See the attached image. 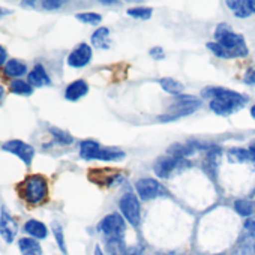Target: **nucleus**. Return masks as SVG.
Masks as SVG:
<instances>
[{
  "label": "nucleus",
  "instance_id": "obj_20",
  "mask_svg": "<svg viewBox=\"0 0 255 255\" xmlns=\"http://www.w3.org/2000/svg\"><path fill=\"white\" fill-rule=\"evenodd\" d=\"M159 84L161 87L164 89V92L173 95V96H182L183 95V90H185V86L174 80V78H170V77H165V78H161L159 80Z\"/></svg>",
  "mask_w": 255,
  "mask_h": 255
},
{
  "label": "nucleus",
  "instance_id": "obj_14",
  "mask_svg": "<svg viewBox=\"0 0 255 255\" xmlns=\"http://www.w3.org/2000/svg\"><path fill=\"white\" fill-rule=\"evenodd\" d=\"M89 92V84L86 83V80L80 78L72 81L71 84H68V87L65 89V99L75 102L78 99H81L83 96H86Z\"/></svg>",
  "mask_w": 255,
  "mask_h": 255
},
{
  "label": "nucleus",
  "instance_id": "obj_18",
  "mask_svg": "<svg viewBox=\"0 0 255 255\" xmlns=\"http://www.w3.org/2000/svg\"><path fill=\"white\" fill-rule=\"evenodd\" d=\"M101 149L99 143L95 140H83L80 143V156L86 161H93L95 155Z\"/></svg>",
  "mask_w": 255,
  "mask_h": 255
},
{
  "label": "nucleus",
  "instance_id": "obj_32",
  "mask_svg": "<svg viewBox=\"0 0 255 255\" xmlns=\"http://www.w3.org/2000/svg\"><path fill=\"white\" fill-rule=\"evenodd\" d=\"M243 83L248 84V86H255V65H251L245 75H243Z\"/></svg>",
  "mask_w": 255,
  "mask_h": 255
},
{
  "label": "nucleus",
  "instance_id": "obj_7",
  "mask_svg": "<svg viewBox=\"0 0 255 255\" xmlns=\"http://www.w3.org/2000/svg\"><path fill=\"white\" fill-rule=\"evenodd\" d=\"M135 189H137L138 197L143 201H150L153 198L168 195V192L165 191L164 185L159 183L156 179H152V177H143V179H140L135 183Z\"/></svg>",
  "mask_w": 255,
  "mask_h": 255
},
{
  "label": "nucleus",
  "instance_id": "obj_40",
  "mask_svg": "<svg viewBox=\"0 0 255 255\" xmlns=\"http://www.w3.org/2000/svg\"><path fill=\"white\" fill-rule=\"evenodd\" d=\"M9 14H12V11H9V9H5V8L0 6V18L5 17V15H9Z\"/></svg>",
  "mask_w": 255,
  "mask_h": 255
},
{
  "label": "nucleus",
  "instance_id": "obj_1",
  "mask_svg": "<svg viewBox=\"0 0 255 255\" xmlns=\"http://www.w3.org/2000/svg\"><path fill=\"white\" fill-rule=\"evenodd\" d=\"M203 96L210 99V110L218 116H230L239 108H242L248 101L245 95L224 87L203 89Z\"/></svg>",
  "mask_w": 255,
  "mask_h": 255
},
{
  "label": "nucleus",
  "instance_id": "obj_3",
  "mask_svg": "<svg viewBox=\"0 0 255 255\" xmlns=\"http://www.w3.org/2000/svg\"><path fill=\"white\" fill-rule=\"evenodd\" d=\"M215 39L219 45L224 47V50L228 54V59L246 57L248 56V47H246L245 38L240 33L233 32L228 24L222 23L216 27Z\"/></svg>",
  "mask_w": 255,
  "mask_h": 255
},
{
  "label": "nucleus",
  "instance_id": "obj_33",
  "mask_svg": "<svg viewBox=\"0 0 255 255\" xmlns=\"http://www.w3.org/2000/svg\"><path fill=\"white\" fill-rule=\"evenodd\" d=\"M41 6L47 11H54L60 9L63 6V2H60V0H44V2H41Z\"/></svg>",
  "mask_w": 255,
  "mask_h": 255
},
{
  "label": "nucleus",
  "instance_id": "obj_37",
  "mask_svg": "<svg viewBox=\"0 0 255 255\" xmlns=\"http://www.w3.org/2000/svg\"><path fill=\"white\" fill-rule=\"evenodd\" d=\"M8 62V51L3 45H0V66H5Z\"/></svg>",
  "mask_w": 255,
  "mask_h": 255
},
{
  "label": "nucleus",
  "instance_id": "obj_42",
  "mask_svg": "<svg viewBox=\"0 0 255 255\" xmlns=\"http://www.w3.org/2000/svg\"><path fill=\"white\" fill-rule=\"evenodd\" d=\"M93 255H105L104 252H102V249H101V246H95V252H93Z\"/></svg>",
  "mask_w": 255,
  "mask_h": 255
},
{
  "label": "nucleus",
  "instance_id": "obj_46",
  "mask_svg": "<svg viewBox=\"0 0 255 255\" xmlns=\"http://www.w3.org/2000/svg\"><path fill=\"white\" fill-rule=\"evenodd\" d=\"M251 116L255 119V104H254V105H252V108H251Z\"/></svg>",
  "mask_w": 255,
  "mask_h": 255
},
{
  "label": "nucleus",
  "instance_id": "obj_9",
  "mask_svg": "<svg viewBox=\"0 0 255 255\" xmlns=\"http://www.w3.org/2000/svg\"><path fill=\"white\" fill-rule=\"evenodd\" d=\"M125 228V218L120 213H110L98 224V230L110 239H122Z\"/></svg>",
  "mask_w": 255,
  "mask_h": 255
},
{
  "label": "nucleus",
  "instance_id": "obj_5",
  "mask_svg": "<svg viewBox=\"0 0 255 255\" xmlns=\"http://www.w3.org/2000/svg\"><path fill=\"white\" fill-rule=\"evenodd\" d=\"M119 209L122 212V216L131 225H134V227L140 225L141 206H140V200L135 194L126 192L125 195H122V198L119 201Z\"/></svg>",
  "mask_w": 255,
  "mask_h": 255
},
{
  "label": "nucleus",
  "instance_id": "obj_24",
  "mask_svg": "<svg viewBox=\"0 0 255 255\" xmlns=\"http://www.w3.org/2000/svg\"><path fill=\"white\" fill-rule=\"evenodd\" d=\"M125 158V152L117 150V149H104L101 147L98 153L95 155V159L98 161H105V162H113V161H120Z\"/></svg>",
  "mask_w": 255,
  "mask_h": 255
},
{
  "label": "nucleus",
  "instance_id": "obj_8",
  "mask_svg": "<svg viewBox=\"0 0 255 255\" xmlns=\"http://www.w3.org/2000/svg\"><path fill=\"white\" fill-rule=\"evenodd\" d=\"M2 152H6V153H11L17 158H20L24 165H30L33 158H35V147L32 144H27L24 143L23 140H8L2 144Z\"/></svg>",
  "mask_w": 255,
  "mask_h": 255
},
{
  "label": "nucleus",
  "instance_id": "obj_6",
  "mask_svg": "<svg viewBox=\"0 0 255 255\" xmlns=\"http://www.w3.org/2000/svg\"><path fill=\"white\" fill-rule=\"evenodd\" d=\"M185 167H189V162L186 159L182 158H174V156H165V158H159L155 162L153 171L158 177L161 179H168L171 177L174 173L182 171Z\"/></svg>",
  "mask_w": 255,
  "mask_h": 255
},
{
  "label": "nucleus",
  "instance_id": "obj_31",
  "mask_svg": "<svg viewBox=\"0 0 255 255\" xmlns=\"http://www.w3.org/2000/svg\"><path fill=\"white\" fill-rule=\"evenodd\" d=\"M207 48L216 56V57H221V59H228V54H227V51L224 50V47L222 45H219L218 42H209L207 44Z\"/></svg>",
  "mask_w": 255,
  "mask_h": 255
},
{
  "label": "nucleus",
  "instance_id": "obj_22",
  "mask_svg": "<svg viewBox=\"0 0 255 255\" xmlns=\"http://www.w3.org/2000/svg\"><path fill=\"white\" fill-rule=\"evenodd\" d=\"M168 156H174V158H182L185 159L186 156L195 153L197 150L194 149V146L191 143H186V144H180V143H176L173 144L171 147H168Z\"/></svg>",
  "mask_w": 255,
  "mask_h": 255
},
{
  "label": "nucleus",
  "instance_id": "obj_12",
  "mask_svg": "<svg viewBox=\"0 0 255 255\" xmlns=\"http://www.w3.org/2000/svg\"><path fill=\"white\" fill-rule=\"evenodd\" d=\"M89 179L99 186L108 188V186H113L117 180H120L122 174L116 173L114 170H90Z\"/></svg>",
  "mask_w": 255,
  "mask_h": 255
},
{
  "label": "nucleus",
  "instance_id": "obj_4",
  "mask_svg": "<svg viewBox=\"0 0 255 255\" xmlns=\"http://www.w3.org/2000/svg\"><path fill=\"white\" fill-rule=\"evenodd\" d=\"M200 108V101L197 98H192V96H179L177 102L174 105H171L170 111L162 114L159 117L161 122H171V120H177L180 117H185V116H189L192 114L194 111H197Z\"/></svg>",
  "mask_w": 255,
  "mask_h": 255
},
{
  "label": "nucleus",
  "instance_id": "obj_36",
  "mask_svg": "<svg viewBox=\"0 0 255 255\" xmlns=\"http://www.w3.org/2000/svg\"><path fill=\"white\" fill-rule=\"evenodd\" d=\"M245 230H246L251 236L255 237V219H248V221L245 222Z\"/></svg>",
  "mask_w": 255,
  "mask_h": 255
},
{
  "label": "nucleus",
  "instance_id": "obj_35",
  "mask_svg": "<svg viewBox=\"0 0 255 255\" xmlns=\"http://www.w3.org/2000/svg\"><path fill=\"white\" fill-rule=\"evenodd\" d=\"M149 54L153 57V59H164L165 57V54H164V50H162V47H153L150 51H149Z\"/></svg>",
  "mask_w": 255,
  "mask_h": 255
},
{
  "label": "nucleus",
  "instance_id": "obj_17",
  "mask_svg": "<svg viewBox=\"0 0 255 255\" xmlns=\"http://www.w3.org/2000/svg\"><path fill=\"white\" fill-rule=\"evenodd\" d=\"M18 249L21 255H42V248L33 237H21L18 240Z\"/></svg>",
  "mask_w": 255,
  "mask_h": 255
},
{
  "label": "nucleus",
  "instance_id": "obj_21",
  "mask_svg": "<svg viewBox=\"0 0 255 255\" xmlns=\"http://www.w3.org/2000/svg\"><path fill=\"white\" fill-rule=\"evenodd\" d=\"M228 161L233 164H243L248 161L255 162V158L251 155V152L248 149H242V147H233L228 150Z\"/></svg>",
  "mask_w": 255,
  "mask_h": 255
},
{
  "label": "nucleus",
  "instance_id": "obj_47",
  "mask_svg": "<svg viewBox=\"0 0 255 255\" xmlns=\"http://www.w3.org/2000/svg\"><path fill=\"white\" fill-rule=\"evenodd\" d=\"M125 255H135V254H132V252H126Z\"/></svg>",
  "mask_w": 255,
  "mask_h": 255
},
{
  "label": "nucleus",
  "instance_id": "obj_10",
  "mask_svg": "<svg viewBox=\"0 0 255 255\" xmlns=\"http://www.w3.org/2000/svg\"><path fill=\"white\" fill-rule=\"evenodd\" d=\"M18 234V222L6 206L0 207V236L5 243H12Z\"/></svg>",
  "mask_w": 255,
  "mask_h": 255
},
{
  "label": "nucleus",
  "instance_id": "obj_39",
  "mask_svg": "<svg viewBox=\"0 0 255 255\" xmlns=\"http://www.w3.org/2000/svg\"><path fill=\"white\" fill-rule=\"evenodd\" d=\"M246 5H248L249 11L254 14L255 12V0H246Z\"/></svg>",
  "mask_w": 255,
  "mask_h": 255
},
{
  "label": "nucleus",
  "instance_id": "obj_28",
  "mask_svg": "<svg viewBox=\"0 0 255 255\" xmlns=\"http://www.w3.org/2000/svg\"><path fill=\"white\" fill-rule=\"evenodd\" d=\"M152 14H153L152 8H146V6H137V8L128 9V15L135 20H149Z\"/></svg>",
  "mask_w": 255,
  "mask_h": 255
},
{
  "label": "nucleus",
  "instance_id": "obj_26",
  "mask_svg": "<svg viewBox=\"0 0 255 255\" xmlns=\"http://www.w3.org/2000/svg\"><path fill=\"white\" fill-rule=\"evenodd\" d=\"M219 158H221V152H219V149L213 147V149L207 150V155H206L204 164H206V168H207L212 174H215V170H216V168H218V165H219Z\"/></svg>",
  "mask_w": 255,
  "mask_h": 255
},
{
  "label": "nucleus",
  "instance_id": "obj_11",
  "mask_svg": "<svg viewBox=\"0 0 255 255\" xmlns=\"http://www.w3.org/2000/svg\"><path fill=\"white\" fill-rule=\"evenodd\" d=\"M92 56H93V53H92L90 45L86 42H81L69 53L66 62L71 68L78 69V68H84L86 65H89L92 60Z\"/></svg>",
  "mask_w": 255,
  "mask_h": 255
},
{
  "label": "nucleus",
  "instance_id": "obj_45",
  "mask_svg": "<svg viewBox=\"0 0 255 255\" xmlns=\"http://www.w3.org/2000/svg\"><path fill=\"white\" fill-rule=\"evenodd\" d=\"M3 96H5V89H3V86L0 84V101L3 99Z\"/></svg>",
  "mask_w": 255,
  "mask_h": 255
},
{
  "label": "nucleus",
  "instance_id": "obj_2",
  "mask_svg": "<svg viewBox=\"0 0 255 255\" xmlns=\"http://www.w3.org/2000/svg\"><path fill=\"white\" fill-rule=\"evenodd\" d=\"M17 192L29 206H39L48 201V180L44 174H27L20 183H17Z\"/></svg>",
  "mask_w": 255,
  "mask_h": 255
},
{
  "label": "nucleus",
  "instance_id": "obj_43",
  "mask_svg": "<svg viewBox=\"0 0 255 255\" xmlns=\"http://www.w3.org/2000/svg\"><path fill=\"white\" fill-rule=\"evenodd\" d=\"M36 5V2H21V6H35Z\"/></svg>",
  "mask_w": 255,
  "mask_h": 255
},
{
  "label": "nucleus",
  "instance_id": "obj_16",
  "mask_svg": "<svg viewBox=\"0 0 255 255\" xmlns=\"http://www.w3.org/2000/svg\"><path fill=\"white\" fill-rule=\"evenodd\" d=\"M3 72L6 77L18 80L27 74V65L20 59H9L6 62V65L3 66Z\"/></svg>",
  "mask_w": 255,
  "mask_h": 255
},
{
  "label": "nucleus",
  "instance_id": "obj_27",
  "mask_svg": "<svg viewBox=\"0 0 255 255\" xmlns=\"http://www.w3.org/2000/svg\"><path fill=\"white\" fill-rule=\"evenodd\" d=\"M51 231H53V234H54V239H56L57 246L60 248V251H62L63 254H66L68 251H66V243H65L63 228H62V225H60L57 221H54V222L51 224Z\"/></svg>",
  "mask_w": 255,
  "mask_h": 255
},
{
  "label": "nucleus",
  "instance_id": "obj_15",
  "mask_svg": "<svg viewBox=\"0 0 255 255\" xmlns=\"http://www.w3.org/2000/svg\"><path fill=\"white\" fill-rule=\"evenodd\" d=\"M23 230L26 234H29L30 237L36 239V240H42L47 239L48 236V228L44 222L38 221V219H27L23 225Z\"/></svg>",
  "mask_w": 255,
  "mask_h": 255
},
{
  "label": "nucleus",
  "instance_id": "obj_13",
  "mask_svg": "<svg viewBox=\"0 0 255 255\" xmlns=\"http://www.w3.org/2000/svg\"><path fill=\"white\" fill-rule=\"evenodd\" d=\"M27 81L32 87H44V86H50L51 84V78L47 72V69L44 68V65L36 63L32 71L27 74Z\"/></svg>",
  "mask_w": 255,
  "mask_h": 255
},
{
  "label": "nucleus",
  "instance_id": "obj_19",
  "mask_svg": "<svg viewBox=\"0 0 255 255\" xmlns=\"http://www.w3.org/2000/svg\"><path fill=\"white\" fill-rule=\"evenodd\" d=\"M92 44L101 50L110 48V29H107V27L96 29L92 35Z\"/></svg>",
  "mask_w": 255,
  "mask_h": 255
},
{
  "label": "nucleus",
  "instance_id": "obj_34",
  "mask_svg": "<svg viewBox=\"0 0 255 255\" xmlns=\"http://www.w3.org/2000/svg\"><path fill=\"white\" fill-rule=\"evenodd\" d=\"M251 14H252V12L249 11V8H248L246 2H242L240 8H239L237 11H234V15H236V17H239V18H246V17H249Z\"/></svg>",
  "mask_w": 255,
  "mask_h": 255
},
{
  "label": "nucleus",
  "instance_id": "obj_44",
  "mask_svg": "<svg viewBox=\"0 0 255 255\" xmlns=\"http://www.w3.org/2000/svg\"><path fill=\"white\" fill-rule=\"evenodd\" d=\"M101 3H102V5H114V3H117V2H114V0H102Z\"/></svg>",
  "mask_w": 255,
  "mask_h": 255
},
{
  "label": "nucleus",
  "instance_id": "obj_38",
  "mask_svg": "<svg viewBox=\"0 0 255 255\" xmlns=\"http://www.w3.org/2000/svg\"><path fill=\"white\" fill-rule=\"evenodd\" d=\"M246 248H249V254L255 255V237L252 236V239L249 242H246Z\"/></svg>",
  "mask_w": 255,
  "mask_h": 255
},
{
  "label": "nucleus",
  "instance_id": "obj_25",
  "mask_svg": "<svg viewBox=\"0 0 255 255\" xmlns=\"http://www.w3.org/2000/svg\"><path fill=\"white\" fill-rule=\"evenodd\" d=\"M48 132L51 134L53 140H54L57 144L68 146V144H72V143H74V137H72L69 132L60 129V128H54V126H53V128H50V129H48Z\"/></svg>",
  "mask_w": 255,
  "mask_h": 255
},
{
  "label": "nucleus",
  "instance_id": "obj_29",
  "mask_svg": "<svg viewBox=\"0 0 255 255\" xmlns=\"http://www.w3.org/2000/svg\"><path fill=\"white\" fill-rule=\"evenodd\" d=\"M234 210L240 216H249L254 212V203L249 200H236L234 201Z\"/></svg>",
  "mask_w": 255,
  "mask_h": 255
},
{
  "label": "nucleus",
  "instance_id": "obj_23",
  "mask_svg": "<svg viewBox=\"0 0 255 255\" xmlns=\"http://www.w3.org/2000/svg\"><path fill=\"white\" fill-rule=\"evenodd\" d=\"M9 92L14 95H20V96H30L33 93V87L29 84V81L18 78L9 83Z\"/></svg>",
  "mask_w": 255,
  "mask_h": 255
},
{
  "label": "nucleus",
  "instance_id": "obj_41",
  "mask_svg": "<svg viewBox=\"0 0 255 255\" xmlns=\"http://www.w3.org/2000/svg\"><path fill=\"white\" fill-rule=\"evenodd\" d=\"M249 152H251V155L255 158V141H252L251 144H249V149H248Z\"/></svg>",
  "mask_w": 255,
  "mask_h": 255
},
{
  "label": "nucleus",
  "instance_id": "obj_30",
  "mask_svg": "<svg viewBox=\"0 0 255 255\" xmlns=\"http://www.w3.org/2000/svg\"><path fill=\"white\" fill-rule=\"evenodd\" d=\"M75 18L81 23H86V24H92V26H96L101 23L102 17L96 12H81V14H77Z\"/></svg>",
  "mask_w": 255,
  "mask_h": 255
}]
</instances>
